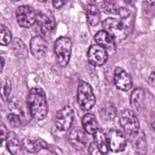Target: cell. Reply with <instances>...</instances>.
Here are the masks:
<instances>
[{
  "instance_id": "obj_7",
  "label": "cell",
  "mask_w": 155,
  "mask_h": 155,
  "mask_svg": "<svg viewBox=\"0 0 155 155\" xmlns=\"http://www.w3.org/2000/svg\"><path fill=\"white\" fill-rule=\"evenodd\" d=\"M74 117L73 109L69 105H67L59 110L54 119L56 127L60 131L68 130L73 124Z\"/></svg>"
},
{
  "instance_id": "obj_32",
  "label": "cell",
  "mask_w": 155,
  "mask_h": 155,
  "mask_svg": "<svg viewBox=\"0 0 155 155\" xmlns=\"http://www.w3.org/2000/svg\"><path fill=\"white\" fill-rule=\"evenodd\" d=\"M154 78H155V76H154V71H153L151 72V73L150 74L149 78H148V82L149 83V84L150 85H151L152 87H154Z\"/></svg>"
},
{
  "instance_id": "obj_27",
  "label": "cell",
  "mask_w": 155,
  "mask_h": 155,
  "mask_svg": "<svg viewBox=\"0 0 155 155\" xmlns=\"http://www.w3.org/2000/svg\"><path fill=\"white\" fill-rule=\"evenodd\" d=\"M7 120L10 125L15 128L18 127L21 122V117L15 113H10L7 115Z\"/></svg>"
},
{
  "instance_id": "obj_20",
  "label": "cell",
  "mask_w": 155,
  "mask_h": 155,
  "mask_svg": "<svg viewBox=\"0 0 155 155\" xmlns=\"http://www.w3.org/2000/svg\"><path fill=\"white\" fill-rule=\"evenodd\" d=\"M6 146L8 151L12 154H18L21 151V145L17 134L13 131L7 133L6 139Z\"/></svg>"
},
{
  "instance_id": "obj_21",
  "label": "cell",
  "mask_w": 155,
  "mask_h": 155,
  "mask_svg": "<svg viewBox=\"0 0 155 155\" xmlns=\"http://www.w3.org/2000/svg\"><path fill=\"white\" fill-rule=\"evenodd\" d=\"M84 130L89 134H93L98 128V122L96 116L92 113L85 114L82 119Z\"/></svg>"
},
{
  "instance_id": "obj_16",
  "label": "cell",
  "mask_w": 155,
  "mask_h": 155,
  "mask_svg": "<svg viewBox=\"0 0 155 155\" xmlns=\"http://www.w3.org/2000/svg\"><path fill=\"white\" fill-rule=\"evenodd\" d=\"M94 40L97 44L104 47L107 50L114 51L116 50V41L108 33L103 30L96 33Z\"/></svg>"
},
{
  "instance_id": "obj_30",
  "label": "cell",
  "mask_w": 155,
  "mask_h": 155,
  "mask_svg": "<svg viewBox=\"0 0 155 155\" xmlns=\"http://www.w3.org/2000/svg\"><path fill=\"white\" fill-rule=\"evenodd\" d=\"M88 151L90 154H101L100 151H99L97 146L94 143V142L91 143L90 144V146L88 147Z\"/></svg>"
},
{
  "instance_id": "obj_1",
  "label": "cell",
  "mask_w": 155,
  "mask_h": 155,
  "mask_svg": "<svg viewBox=\"0 0 155 155\" xmlns=\"http://www.w3.org/2000/svg\"><path fill=\"white\" fill-rule=\"evenodd\" d=\"M27 105L30 116L36 120L44 119L48 112L46 94L39 87L32 88L27 97Z\"/></svg>"
},
{
  "instance_id": "obj_31",
  "label": "cell",
  "mask_w": 155,
  "mask_h": 155,
  "mask_svg": "<svg viewBox=\"0 0 155 155\" xmlns=\"http://www.w3.org/2000/svg\"><path fill=\"white\" fill-rule=\"evenodd\" d=\"M52 3H53V5L55 8H60L64 5V4L66 3V1H54L52 2Z\"/></svg>"
},
{
  "instance_id": "obj_25",
  "label": "cell",
  "mask_w": 155,
  "mask_h": 155,
  "mask_svg": "<svg viewBox=\"0 0 155 155\" xmlns=\"http://www.w3.org/2000/svg\"><path fill=\"white\" fill-rule=\"evenodd\" d=\"M0 34V42L1 45H8L12 39V35L10 30L4 25L1 24Z\"/></svg>"
},
{
  "instance_id": "obj_11",
  "label": "cell",
  "mask_w": 155,
  "mask_h": 155,
  "mask_svg": "<svg viewBox=\"0 0 155 155\" xmlns=\"http://www.w3.org/2000/svg\"><path fill=\"white\" fill-rule=\"evenodd\" d=\"M114 83L115 86L122 91H128L133 86L131 76L124 69L117 67L114 72Z\"/></svg>"
},
{
  "instance_id": "obj_18",
  "label": "cell",
  "mask_w": 155,
  "mask_h": 155,
  "mask_svg": "<svg viewBox=\"0 0 155 155\" xmlns=\"http://www.w3.org/2000/svg\"><path fill=\"white\" fill-rule=\"evenodd\" d=\"M145 99V93L143 88L139 87L134 89L130 95V104L136 110H140Z\"/></svg>"
},
{
  "instance_id": "obj_8",
  "label": "cell",
  "mask_w": 155,
  "mask_h": 155,
  "mask_svg": "<svg viewBox=\"0 0 155 155\" xmlns=\"http://www.w3.org/2000/svg\"><path fill=\"white\" fill-rule=\"evenodd\" d=\"M109 150L114 153L123 151L127 145V139L119 130L111 129L107 135Z\"/></svg>"
},
{
  "instance_id": "obj_23",
  "label": "cell",
  "mask_w": 155,
  "mask_h": 155,
  "mask_svg": "<svg viewBox=\"0 0 155 155\" xmlns=\"http://www.w3.org/2000/svg\"><path fill=\"white\" fill-rule=\"evenodd\" d=\"M12 49L14 54L21 59H25L28 56V48L25 43L18 38H15L12 42Z\"/></svg>"
},
{
  "instance_id": "obj_3",
  "label": "cell",
  "mask_w": 155,
  "mask_h": 155,
  "mask_svg": "<svg viewBox=\"0 0 155 155\" xmlns=\"http://www.w3.org/2000/svg\"><path fill=\"white\" fill-rule=\"evenodd\" d=\"M54 50L59 65L62 67H66L70 61L72 50L70 39L65 36L58 38L54 42Z\"/></svg>"
},
{
  "instance_id": "obj_29",
  "label": "cell",
  "mask_w": 155,
  "mask_h": 155,
  "mask_svg": "<svg viewBox=\"0 0 155 155\" xmlns=\"http://www.w3.org/2000/svg\"><path fill=\"white\" fill-rule=\"evenodd\" d=\"M117 15H119L122 18H127L130 15V11L125 7H119Z\"/></svg>"
},
{
  "instance_id": "obj_28",
  "label": "cell",
  "mask_w": 155,
  "mask_h": 155,
  "mask_svg": "<svg viewBox=\"0 0 155 155\" xmlns=\"http://www.w3.org/2000/svg\"><path fill=\"white\" fill-rule=\"evenodd\" d=\"M7 128L5 124L1 121V145H2L3 141L5 140L7 135Z\"/></svg>"
},
{
  "instance_id": "obj_26",
  "label": "cell",
  "mask_w": 155,
  "mask_h": 155,
  "mask_svg": "<svg viewBox=\"0 0 155 155\" xmlns=\"http://www.w3.org/2000/svg\"><path fill=\"white\" fill-rule=\"evenodd\" d=\"M11 91V84L10 81L8 78L4 79V81H1V97L3 99L5 100L8 97V96Z\"/></svg>"
},
{
  "instance_id": "obj_17",
  "label": "cell",
  "mask_w": 155,
  "mask_h": 155,
  "mask_svg": "<svg viewBox=\"0 0 155 155\" xmlns=\"http://www.w3.org/2000/svg\"><path fill=\"white\" fill-rule=\"evenodd\" d=\"M94 142L101 154H107L109 150L107 136L101 128H97L93 133Z\"/></svg>"
},
{
  "instance_id": "obj_24",
  "label": "cell",
  "mask_w": 155,
  "mask_h": 155,
  "mask_svg": "<svg viewBox=\"0 0 155 155\" xmlns=\"http://www.w3.org/2000/svg\"><path fill=\"white\" fill-rule=\"evenodd\" d=\"M101 7L102 10L108 14L117 15L119 7L116 2L113 1H104L102 2Z\"/></svg>"
},
{
  "instance_id": "obj_4",
  "label": "cell",
  "mask_w": 155,
  "mask_h": 155,
  "mask_svg": "<svg viewBox=\"0 0 155 155\" xmlns=\"http://www.w3.org/2000/svg\"><path fill=\"white\" fill-rule=\"evenodd\" d=\"M77 101L84 111L90 110L95 104L96 98L91 85L87 82H79L77 90Z\"/></svg>"
},
{
  "instance_id": "obj_33",
  "label": "cell",
  "mask_w": 155,
  "mask_h": 155,
  "mask_svg": "<svg viewBox=\"0 0 155 155\" xmlns=\"http://www.w3.org/2000/svg\"><path fill=\"white\" fill-rule=\"evenodd\" d=\"M1 72L2 71V70H3V68H4V65L5 64V60L4 59L3 57H1Z\"/></svg>"
},
{
  "instance_id": "obj_2",
  "label": "cell",
  "mask_w": 155,
  "mask_h": 155,
  "mask_svg": "<svg viewBox=\"0 0 155 155\" xmlns=\"http://www.w3.org/2000/svg\"><path fill=\"white\" fill-rule=\"evenodd\" d=\"M103 30L108 33L114 41L124 40L128 35L129 28L122 21L113 18H107L102 22Z\"/></svg>"
},
{
  "instance_id": "obj_22",
  "label": "cell",
  "mask_w": 155,
  "mask_h": 155,
  "mask_svg": "<svg viewBox=\"0 0 155 155\" xmlns=\"http://www.w3.org/2000/svg\"><path fill=\"white\" fill-rule=\"evenodd\" d=\"M101 12L97 7L93 3L88 4L87 10V17L88 23L91 26H96L101 21Z\"/></svg>"
},
{
  "instance_id": "obj_12",
  "label": "cell",
  "mask_w": 155,
  "mask_h": 155,
  "mask_svg": "<svg viewBox=\"0 0 155 155\" xmlns=\"http://www.w3.org/2000/svg\"><path fill=\"white\" fill-rule=\"evenodd\" d=\"M68 141L73 148L78 151L85 148L88 143V138L85 132L79 128L73 129L68 134Z\"/></svg>"
},
{
  "instance_id": "obj_10",
  "label": "cell",
  "mask_w": 155,
  "mask_h": 155,
  "mask_svg": "<svg viewBox=\"0 0 155 155\" xmlns=\"http://www.w3.org/2000/svg\"><path fill=\"white\" fill-rule=\"evenodd\" d=\"M43 34H47L53 31L55 27V20L50 11H39L36 13V22Z\"/></svg>"
},
{
  "instance_id": "obj_9",
  "label": "cell",
  "mask_w": 155,
  "mask_h": 155,
  "mask_svg": "<svg viewBox=\"0 0 155 155\" xmlns=\"http://www.w3.org/2000/svg\"><path fill=\"white\" fill-rule=\"evenodd\" d=\"M87 58L88 62L92 65L101 66L107 61L108 54L106 49L96 44L89 47Z\"/></svg>"
},
{
  "instance_id": "obj_14",
  "label": "cell",
  "mask_w": 155,
  "mask_h": 155,
  "mask_svg": "<svg viewBox=\"0 0 155 155\" xmlns=\"http://www.w3.org/2000/svg\"><path fill=\"white\" fill-rule=\"evenodd\" d=\"M23 148L28 152L35 153L42 149H48L47 143L42 139L38 137L27 136L22 140Z\"/></svg>"
},
{
  "instance_id": "obj_13",
  "label": "cell",
  "mask_w": 155,
  "mask_h": 155,
  "mask_svg": "<svg viewBox=\"0 0 155 155\" xmlns=\"http://www.w3.org/2000/svg\"><path fill=\"white\" fill-rule=\"evenodd\" d=\"M47 41L40 36H35L30 40V51L33 56L41 59L45 56L48 50Z\"/></svg>"
},
{
  "instance_id": "obj_15",
  "label": "cell",
  "mask_w": 155,
  "mask_h": 155,
  "mask_svg": "<svg viewBox=\"0 0 155 155\" xmlns=\"http://www.w3.org/2000/svg\"><path fill=\"white\" fill-rule=\"evenodd\" d=\"M131 142L134 151L139 154H146L147 144L144 132L139 130L137 133L131 135Z\"/></svg>"
},
{
  "instance_id": "obj_6",
  "label": "cell",
  "mask_w": 155,
  "mask_h": 155,
  "mask_svg": "<svg viewBox=\"0 0 155 155\" xmlns=\"http://www.w3.org/2000/svg\"><path fill=\"white\" fill-rule=\"evenodd\" d=\"M16 18L19 25L23 28H29L36 22V13L29 5H21L16 9Z\"/></svg>"
},
{
  "instance_id": "obj_19",
  "label": "cell",
  "mask_w": 155,
  "mask_h": 155,
  "mask_svg": "<svg viewBox=\"0 0 155 155\" xmlns=\"http://www.w3.org/2000/svg\"><path fill=\"white\" fill-rule=\"evenodd\" d=\"M99 114L103 120L111 121L114 119L117 115V109L111 103L105 102L100 107Z\"/></svg>"
},
{
  "instance_id": "obj_5",
  "label": "cell",
  "mask_w": 155,
  "mask_h": 155,
  "mask_svg": "<svg viewBox=\"0 0 155 155\" xmlns=\"http://www.w3.org/2000/svg\"><path fill=\"white\" fill-rule=\"evenodd\" d=\"M119 123L125 133L132 135L139 130L140 124L134 112L130 109L122 111L119 117Z\"/></svg>"
}]
</instances>
